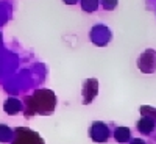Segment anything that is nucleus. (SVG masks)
<instances>
[{"mask_svg":"<svg viewBox=\"0 0 156 144\" xmlns=\"http://www.w3.org/2000/svg\"><path fill=\"white\" fill-rule=\"evenodd\" d=\"M81 3H83V9L84 11H94L97 8V0H81Z\"/></svg>","mask_w":156,"mask_h":144,"instance_id":"nucleus-3","label":"nucleus"},{"mask_svg":"<svg viewBox=\"0 0 156 144\" xmlns=\"http://www.w3.org/2000/svg\"><path fill=\"white\" fill-rule=\"evenodd\" d=\"M103 6L106 9H112L117 6V0H103Z\"/></svg>","mask_w":156,"mask_h":144,"instance_id":"nucleus-4","label":"nucleus"},{"mask_svg":"<svg viewBox=\"0 0 156 144\" xmlns=\"http://www.w3.org/2000/svg\"><path fill=\"white\" fill-rule=\"evenodd\" d=\"M30 108L39 114H51L55 108V94L48 89H39L34 93L33 97L28 99Z\"/></svg>","mask_w":156,"mask_h":144,"instance_id":"nucleus-1","label":"nucleus"},{"mask_svg":"<svg viewBox=\"0 0 156 144\" xmlns=\"http://www.w3.org/2000/svg\"><path fill=\"white\" fill-rule=\"evenodd\" d=\"M11 144H44V141L39 138L37 133L31 132L28 128H17L16 138Z\"/></svg>","mask_w":156,"mask_h":144,"instance_id":"nucleus-2","label":"nucleus"}]
</instances>
